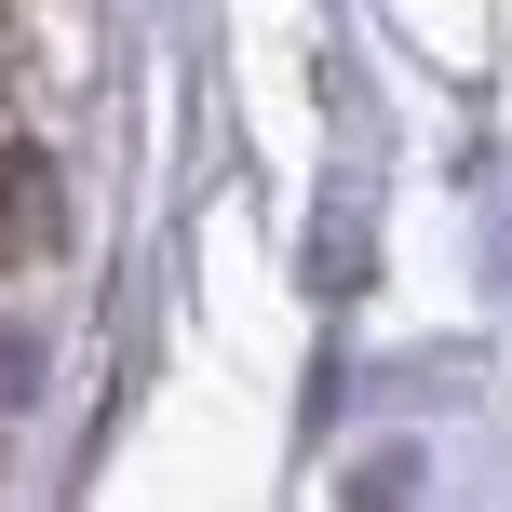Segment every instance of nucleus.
Segmentation results:
<instances>
[{
  "label": "nucleus",
  "instance_id": "obj_1",
  "mask_svg": "<svg viewBox=\"0 0 512 512\" xmlns=\"http://www.w3.org/2000/svg\"><path fill=\"white\" fill-rule=\"evenodd\" d=\"M0 405H27V337H0Z\"/></svg>",
  "mask_w": 512,
  "mask_h": 512
}]
</instances>
